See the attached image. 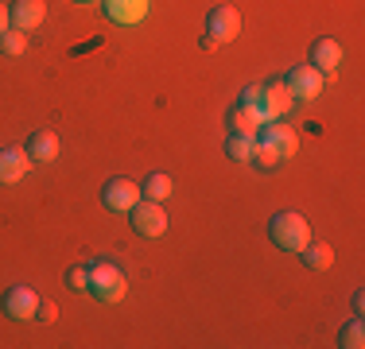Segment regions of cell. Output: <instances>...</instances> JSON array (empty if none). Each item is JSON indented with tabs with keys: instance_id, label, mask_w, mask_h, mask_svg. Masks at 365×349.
<instances>
[{
	"instance_id": "cell-1",
	"label": "cell",
	"mask_w": 365,
	"mask_h": 349,
	"mask_svg": "<svg viewBox=\"0 0 365 349\" xmlns=\"http://www.w3.org/2000/svg\"><path fill=\"white\" fill-rule=\"evenodd\" d=\"M268 241H272L280 252H299L303 244L311 241L307 217H299L295 209H280V214L268 222Z\"/></svg>"
},
{
	"instance_id": "cell-2",
	"label": "cell",
	"mask_w": 365,
	"mask_h": 349,
	"mask_svg": "<svg viewBox=\"0 0 365 349\" xmlns=\"http://www.w3.org/2000/svg\"><path fill=\"white\" fill-rule=\"evenodd\" d=\"M86 291L101 303H120L128 295V279L113 260H93L90 264V287H86Z\"/></svg>"
},
{
	"instance_id": "cell-3",
	"label": "cell",
	"mask_w": 365,
	"mask_h": 349,
	"mask_svg": "<svg viewBox=\"0 0 365 349\" xmlns=\"http://www.w3.org/2000/svg\"><path fill=\"white\" fill-rule=\"evenodd\" d=\"M128 222H133V229L148 241H155V237L168 233V214H163V206L152 202V198H140V202L128 209Z\"/></svg>"
},
{
	"instance_id": "cell-4",
	"label": "cell",
	"mask_w": 365,
	"mask_h": 349,
	"mask_svg": "<svg viewBox=\"0 0 365 349\" xmlns=\"http://www.w3.org/2000/svg\"><path fill=\"white\" fill-rule=\"evenodd\" d=\"M323 82H327V74H319L311 63L292 66L288 74H284V85H288V93L295 101H315L319 93H323Z\"/></svg>"
},
{
	"instance_id": "cell-5",
	"label": "cell",
	"mask_w": 365,
	"mask_h": 349,
	"mask_svg": "<svg viewBox=\"0 0 365 349\" xmlns=\"http://www.w3.org/2000/svg\"><path fill=\"white\" fill-rule=\"evenodd\" d=\"M0 311H4L12 322H31L36 311H39V295L31 291V287H24V283H12L4 291V299H0Z\"/></svg>"
},
{
	"instance_id": "cell-6",
	"label": "cell",
	"mask_w": 365,
	"mask_h": 349,
	"mask_svg": "<svg viewBox=\"0 0 365 349\" xmlns=\"http://www.w3.org/2000/svg\"><path fill=\"white\" fill-rule=\"evenodd\" d=\"M257 144H268L284 163H288L292 155L299 152V136H295L288 125H280V120H264V125L257 128Z\"/></svg>"
},
{
	"instance_id": "cell-7",
	"label": "cell",
	"mask_w": 365,
	"mask_h": 349,
	"mask_svg": "<svg viewBox=\"0 0 365 349\" xmlns=\"http://www.w3.org/2000/svg\"><path fill=\"white\" fill-rule=\"evenodd\" d=\"M136 202H140V187H136L133 179H109L106 187H101V206L109 209V214H128Z\"/></svg>"
},
{
	"instance_id": "cell-8",
	"label": "cell",
	"mask_w": 365,
	"mask_h": 349,
	"mask_svg": "<svg viewBox=\"0 0 365 349\" xmlns=\"http://www.w3.org/2000/svg\"><path fill=\"white\" fill-rule=\"evenodd\" d=\"M206 31H210L218 43H233V39H237V31H241V12H237V8H230V4L210 8V16H206Z\"/></svg>"
},
{
	"instance_id": "cell-9",
	"label": "cell",
	"mask_w": 365,
	"mask_h": 349,
	"mask_svg": "<svg viewBox=\"0 0 365 349\" xmlns=\"http://www.w3.org/2000/svg\"><path fill=\"white\" fill-rule=\"evenodd\" d=\"M43 20H47V4H43V0H16V4L8 8V24L24 35L36 31Z\"/></svg>"
},
{
	"instance_id": "cell-10",
	"label": "cell",
	"mask_w": 365,
	"mask_h": 349,
	"mask_svg": "<svg viewBox=\"0 0 365 349\" xmlns=\"http://www.w3.org/2000/svg\"><path fill=\"white\" fill-rule=\"evenodd\" d=\"M311 66H315L319 74H334V70L342 66V43L330 39V35H319V39L311 43Z\"/></svg>"
},
{
	"instance_id": "cell-11",
	"label": "cell",
	"mask_w": 365,
	"mask_h": 349,
	"mask_svg": "<svg viewBox=\"0 0 365 349\" xmlns=\"http://www.w3.org/2000/svg\"><path fill=\"white\" fill-rule=\"evenodd\" d=\"M31 167V155L24 147H0V187H12L20 182Z\"/></svg>"
},
{
	"instance_id": "cell-12",
	"label": "cell",
	"mask_w": 365,
	"mask_h": 349,
	"mask_svg": "<svg viewBox=\"0 0 365 349\" xmlns=\"http://www.w3.org/2000/svg\"><path fill=\"white\" fill-rule=\"evenodd\" d=\"M101 8H106V16L113 24H140L148 16V0H101Z\"/></svg>"
},
{
	"instance_id": "cell-13",
	"label": "cell",
	"mask_w": 365,
	"mask_h": 349,
	"mask_svg": "<svg viewBox=\"0 0 365 349\" xmlns=\"http://www.w3.org/2000/svg\"><path fill=\"white\" fill-rule=\"evenodd\" d=\"M225 125H230V132H245V136H257V128L264 125V117L253 109V105L237 101L230 113H225Z\"/></svg>"
},
{
	"instance_id": "cell-14",
	"label": "cell",
	"mask_w": 365,
	"mask_h": 349,
	"mask_svg": "<svg viewBox=\"0 0 365 349\" xmlns=\"http://www.w3.org/2000/svg\"><path fill=\"white\" fill-rule=\"evenodd\" d=\"M24 152H28L36 163H51L58 155V136L51 132V128H36V132L28 136V147H24Z\"/></svg>"
},
{
	"instance_id": "cell-15",
	"label": "cell",
	"mask_w": 365,
	"mask_h": 349,
	"mask_svg": "<svg viewBox=\"0 0 365 349\" xmlns=\"http://www.w3.org/2000/svg\"><path fill=\"white\" fill-rule=\"evenodd\" d=\"M299 256H303V264H307L311 272H327V268L334 264V249H330L327 241H307L299 249Z\"/></svg>"
},
{
	"instance_id": "cell-16",
	"label": "cell",
	"mask_w": 365,
	"mask_h": 349,
	"mask_svg": "<svg viewBox=\"0 0 365 349\" xmlns=\"http://www.w3.org/2000/svg\"><path fill=\"white\" fill-rule=\"evenodd\" d=\"M253 147H257V136H245V132L225 136V155H230L233 163H249L253 160Z\"/></svg>"
},
{
	"instance_id": "cell-17",
	"label": "cell",
	"mask_w": 365,
	"mask_h": 349,
	"mask_svg": "<svg viewBox=\"0 0 365 349\" xmlns=\"http://www.w3.org/2000/svg\"><path fill=\"white\" fill-rule=\"evenodd\" d=\"M171 190H175V182H171V174H163V171H152L140 182V198H152V202H163Z\"/></svg>"
},
{
	"instance_id": "cell-18",
	"label": "cell",
	"mask_w": 365,
	"mask_h": 349,
	"mask_svg": "<svg viewBox=\"0 0 365 349\" xmlns=\"http://www.w3.org/2000/svg\"><path fill=\"white\" fill-rule=\"evenodd\" d=\"M338 345H342V349H361V345H365V326H361V314H358V318H350L342 330H338Z\"/></svg>"
},
{
	"instance_id": "cell-19",
	"label": "cell",
	"mask_w": 365,
	"mask_h": 349,
	"mask_svg": "<svg viewBox=\"0 0 365 349\" xmlns=\"http://www.w3.org/2000/svg\"><path fill=\"white\" fill-rule=\"evenodd\" d=\"M24 47H28V35H24V31H16V28L0 31V55L20 58V55H24Z\"/></svg>"
},
{
	"instance_id": "cell-20",
	"label": "cell",
	"mask_w": 365,
	"mask_h": 349,
	"mask_svg": "<svg viewBox=\"0 0 365 349\" xmlns=\"http://www.w3.org/2000/svg\"><path fill=\"white\" fill-rule=\"evenodd\" d=\"M249 163H253L257 171H276L284 160H280V155H276L268 144H257V147H253V160H249Z\"/></svg>"
},
{
	"instance_id": "cell-21",
	"label": "cell",
	"mask_w": 365,
	"mask_h": 349,
	"mask_svg": "<svg viewBox=\"0 0 365 349\" xmlns=\"http://www.w3.org/2000/svg\"><path fill=\"white\" fill-rule=\"evenodd\" d=\"M66 287H71V291H86V287H90V264L66 268Z\"/></svg>"
},
{
	"instance_id": "cell-22",
	"label": "cell",
	"mask_w": 365,
	"mask_h": 349,
	"mask_svg": "<svg viewBox=\"0 0 365 349\" xmlns=\"http://www.w3.org/2000/svg\"><path fill=\"white\" fill-rule=\"evenodd\" d=\"M55 303H47V299H39V311H36V322H55Z\"/></svg>"
},
{
	"instance_id": "cell-23",
	"label": "cell",
	"mask_w": 365,
	"mask_h": 349,
	"mask_svg": "<svg viewBox=\"0 0 365 349\" xmlns=\"http://www.w3.org/2000/svg\"><path fill=\"white\" fill-rule=\"evenodd\" d=\"M350 307H354V311H358V314H361V307H365V295H361V291H354V299H350Z\"/></svg>"
},
{
	"instance_id": "cell-24",
	"label": "cell",
	"mask_w": 365,
	"mask_h": 349,
	"mask_svg": "<svg viewBox=\"0 0 365 349\" xmlns=\"http://www.w3.org/2000/svg\"><path fill=\"white\" fill-rule=\"evenodd\" d=\"M218 47H222V43L214 39V35H206V39H202V51H218Z\"/></svg>"
},
{
	"instance_id": "cell-25",
	"label": "cell",
	"mask_w": 365,
	"mask_h": 349,
	"mask_svg": "<svg viewBox=\"0 0 365 349\" xmlns=\"http://www.w3.org/2000/svg\"><path fill=\"white\" fill-rule=\"evenodd\" d=\"M8 28H12V24H8V8L0 4V31H8Z\"/></svg>"
},
{
	"instance_id": "cell-26",
	"label": "cell",
	"mask_w": 365,
	"mask_h": 349,
	"mask_svg": "<svg viewBox=\"0 0 365 349\" xmlns=\"http://www.w3.org/2000/svg\"><path fill=\"white\" fill-rule=\"evenodd\" d=\"M74 4H93V0H74Z\"/></svg>"
}]
</instances>
